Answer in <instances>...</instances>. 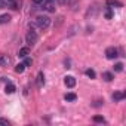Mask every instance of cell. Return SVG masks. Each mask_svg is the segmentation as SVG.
I'll return each mask as SVG.
<instances>
[{"label":"cell","instance_id":"cell-1","mask_svg":"<svg viewBox=\"0 0 126 126\" xmlns=\"http://www.w3.org/2000/svg\"><path fill=\"white\" fill-rule=\"evenodd\" d=\"M49 24H50V18L46 16V15H39V16L36 18V25H37L39 28H42V30L47 28Z\"/></svg>","mask_w":126,"mask_h":126},{"label":"cell","instance_id":"cell-2","mask_svg":"<svg viewBox=\"0 0 126 126\" xmlns=\"http://www.w3.org/2000/svg\"><path fill=\"white\" fill-rule=\"evenodd\" d=\"M37 40H39V36H37V33L31 28V30L27 33V36H25V42H27L28 46H34V45L37 43Z\"/></svg>","mask_w":126,"mask_h":126},{"label":"cell","instance_id":"cell-3","mask_svg":"<svg viewBox=\"0 0 126 126\" xmlns=\"http://www.w3.org/2000/svg\"><path fill=\"white\" fill-rule=\"evenodd\" d=\"M119 56V49L117 47H107L105 49V58L107 59H116Z\"/></svg>","mask_w":126,"mask_h":126},{"label":"cell","instance_id":"cell-4","mask_svg":"<svg viewBox=\"0 0 126 126\" xmlns=\"http://www.w3.org/2000/svg\"><path fill=\"white\" fill-rule=\"evenodd\" d=\"M42 6L47 12H55V0H45L42 3Z\"/></svg>","mask_w":126,"mask_h":126},{"label":"cell","instance_id":"cell-5","mask_svg":"<svg viewBox=\"0 0 126 126\" xmlns=\"http://www.w3.org/2000/svg\"><path fill=\"white\" fill-rule=\"evenodd\" d=\"M64 83H65L67 88H74V86H76V79H74L73 76H67V77L64 79Z\"/></svg>","mask_w":126,"mask_h":126},{"label":"cell","instance_id":"cell-6","mask_svg":"<svg viewBox=\"0 0 126 126\" xmlns=\"http://www.w3.org/2000/svg\"><path fill=\"white\" fill-rule=\"evenodd\" d=\"M125 96H126L125 91H117V92H114V94H113V96H111V98H113V101L116 102V101H122Z\"/></svg>","mask_w":126,"mask_h":126},{"label":"cell","instance_id":"cell-7","mask_svg":"<svg viewBox=\"0 0 126 126\" xmlns=\"http://www.w3.org/2000/svg\"><path fill=\"white\" fill-rule=\"evenodd\" d=\"M9 62H11V59H9L8 55H5V53L0 55V67H8Z\"/></svg>","mask_w":126,"mask_h":126},{"label":"cell","instance_id":"cell-8","mask_svg":"<svg viewBox=\"0 0 126 126\" xmlns=\"http://www.w3.org/2000/svg\"><path fill=\"white\" fill-rule=\"evenodd\" d=\"M107 6L108 8H122L123 3L119 2V0H107Z\"/></svg>","mask_w":126,"mask_h":126},{"label":"cell","instance_id":"cell-9","mask_svg":"<svg viewBox=\"0 0 126 126\" xmlns=\"http://www.w3.org/2000/svg\"><path fill=\"white\" fill-rule=\"evenodd\" d=\"M28 53H30V46L21 47V49L18 50V56H19V58H25V56H27Z\"/></svg>","mask_w":126,"mask_h":126},{"label":"cell","instance_id":"cell-10","mask_svg":"<svg viewBox=\"0 0 126 126\" xmlns=\"http://www.w3.org/2000/svg\"><path fill=\"white\" fill-rule=\"evenodd\" d=\"M36 83H37L39 88H43V85H45V74H43L42 71L37 74V80H36Z\"/></svg>","mask_w":126,"mask_h":126},{"label":"cell","instance_id":"cell-11","mask_svg":"<svg viewBox=\"0 0 126 126\" xmlns=\"http://www.w3.org/2000/svg\"><path fill=\"white\" fill-rule=\"evenodd\" d=\"M15 91H16L15 85L11 83V82H8V83H6V88H5V92H6V94H14Z\"/></svg>","mask_w":126,"mask_h":126},{"label":"cell","instance_id":"cell-12","mask_svg":"<svg viewBox=\"0 0 126 126\" xmlns=\"http://www.w3.org/2000/svg\"><path fill=\"white\" fill-rule=\"evenodd\" d=\"M11 21V15L8 14H3V15H0V25H3V24H8Z\"/></svg>","mask_w":126,"mask_h":126},{"label":"cell","instance_id":"cell-13","mask_svg":"<svg viewBox=\"0 0 126 126\" xmlns=\"http://www.w3.org/2000/svg\"><path fill=\"white\" fill-rule=\"evenodd\" d=\"M102 79H104L105 82H111V80L114 79V76H113V73H110V71H104V73H102Z\"/></svg>","mask_w":126,"mask_h":126},{"label":"cell","instance_id":"cell-14","mask_svg":"<svg viewBox=\"0 0 126 126\" xmlns=\"http://www.w3.org/2000/svg\"><path fill=\"white\" fill-rule=\"evenodd\" d=\"M65 101H70V102H73V101H76L77 99V95L76 94H73V92H70V94H65Z\"/></svg>","mask_w":126,"mask_h":126},{"label":"cell","instance_id":"cell-15","mask_svg":"<svg viewBox=\"0 0 126 126\" xmlns=\"http://www.w3.org/2000/svg\"><path fill=\"white\" fill-rule=\"evenodd\" d=\"M24 70H25V65H24V62H21V64H16V67H15V71L16 73H24Z\"/></svg>","mask_w":126,"mask_h":126},{"label":"cell","instance_id":"cell-16","mask_svg":"<svg viewBox=\"0 0 126 126\" xmlns=\"http://www.w3.org/2000/svg\"><path fill=\"white\" fill-rule=\"evenodd\" d=\"M85 74H86L88 77H91V79H95V76H96V74H95V71H94L92 68H88V70L85 71Z\"/></svg>","mask_w":126,"mask_h":126},{"label":"cell","instance_id":"cell-17","mask_svg":"<svg viewBox=\"0 0 126 126\" xmlns=\"http://www.w3.org/2000/svg\"><path fill=\"white\" fill-rule=\"evenodd\" d=\"M94 122H95V123H105V119H104L102 116H95V117H94Z\"/></svg>","mask_w":126,"mask_h":126},{"label":"cell","instance_id":"cell-18","mask_svg":"<svg viewBox=\"0 0 126 126\" xmlns=\"http://www.w3.org/2000/svg\"><path fill=\"white\" fill-rule=\"evenodd\" d=\"M114 71H117V73L123 71V64H122V62H117V64L114 65Z\"/></svg>","mask_w":126,"mask_h":126},{"label":"cell","instance_id":"cell-19","mask_svg":"<svg viewBox=\"0 0 126 126\" xmlns=\"http://www.w3.org/2000/svg\"><path fill=\"white\" fill-rule=\"evenodd\" d=\"M9 125H11V122L8 119H0V126H9Z\"/></svg>","mask_w":126,"mask_h":126},{"label":"cell","instance_id":"cell-20","mask_svg":"<svg viewBox=\"0 0 126 126\" xmlns=\"http://www.w3.org/2000/svg\"><path fill=\"white\" fill-rule=\"evenodd\" d=\"M31 62H33V61H31V58H27V56H25V59H24V65H25V67H28V65H31Z\"/></svg>","mask_w":126,"mask_h":126},{"label":"cell","instance_id":"cell-21","mask_svg":"<svg viewBox=\"0 0 126 126\" xmlns=\"http://www.w3.org/2000/svg\"><path fill=\"white\" fill-rule=\"evenodd\" d=\"M9 6V2H6V0H0V8H8Z\"/></svg>","mask_w":126,"mask_h":126},{"label":"cell","instance_id":"cell-22","mask_svg":"<svg viewBox=\"0 0 126 126\" xmlns=\"http://www.w3.org/2000/svg\"><path fill=\"white\" fill-rule=\"evenodd\" d=\"M110 9H111V8H108V9H107V12H105V18H107V19H110V18L113 16V14H111V11H110Z\"/></svg>","mask_w":126,"mask_h":126},{"label":"cell","instance_id":"cell-23","mask_svg":"<svg viewBox=\"0 0 126 126\" xmlns=\"http://www.w3.org/2000/svg\"><path fill=\"white\" fill-rule=\"evenodd\" d=\"M43 2H45V0H33V3H34V5H42Z\"/></svg>","mask_w":126,"mask_h":126},{"label":"cell","instance_id":"cell-24","mask_svg":"<svg viewBox=\"0 0 126 126\" xmlns=\"http://www.w3.org/2000/svg\"><path fill=\"white\" fill-rule=\"evenodd\" d=\"M58 2H59V3H67L68 0H58Z\"/></svg>","mask_w":126,"mask_h":126},{"label":"cell","instance_id":"cell-25","mask_svg":"<svg viewBox=\"0 0 126 126\" xmlns=\"http://www.w3.org/2000/svg\"><path fill=\"white\" fill-rule=\"evenodd\" d=\"M6 2H11V0H6Z\"/></svg>","mask_w":126,"mask_h":126}]
</instances>
